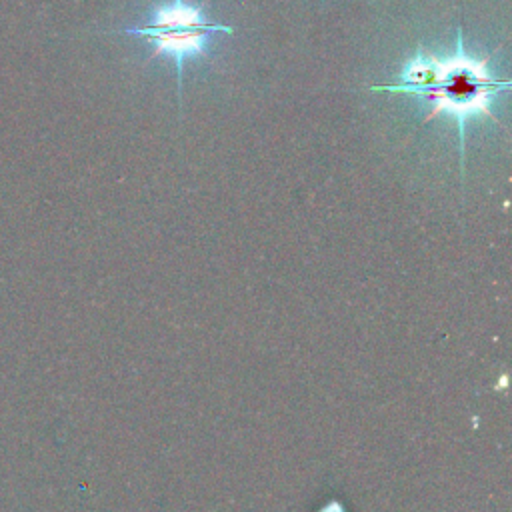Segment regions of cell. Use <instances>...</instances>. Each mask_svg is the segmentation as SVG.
<instances>
[{
    "label": "cell",
    "mask_w": 512,
    "mask_h": 512,
    "mask_svg": "<svg viewBox=\"0 0 512 512\" xmlns=\"http://www.w3.org/2000/svg\"><path fill=\"white\" fill-rule=\"evenodd\" d=\"M510 80H494L486 70V58L476 60L466 54L462 44V32L458 28L456 54L452 58L440 60L426 54L420 46L416 54L406 62L400 72L398 84L372 86V90L402 92L420 98L434 100L432 110L426 114L424 122L450 114L456 118L460 134V168L464 174V124L474 114H484L498 122L490 112V102L498 90H508Z\"/></svg>",
    "instance_id": "6da1fadb"
},
{
    "label": "cell",
    "mask_w": 512,
    "mask_h": 512,
    "mask_svg": "<svg viewBox=\"0 0 512 512\" xmlns=\"http://www.w3.org/2000/svg\"><path fill=\"white\" fill-rule=\"evenodd\" d=\"M216 32L232 34V28L224 24L208 22L200 6H190V4H184L182 0H174L168 6H160L154 10L150 26L134 28V30H128L126 34L144 36L152 40L154 44L152 56L168 54L176 60L178 94H182L184 58L206 54V42Z\"/></svg>",
    "instance_id": "7a4b0ae2"
}]
</instances>
